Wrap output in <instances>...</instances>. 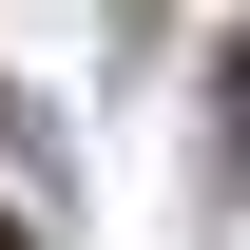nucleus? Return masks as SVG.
<instances>
[{
	"instance_id": "2",
	"label": "nucleus",
	"mask_w": 250,
	"mask_h": 250,
	"mask_svg": "<svg viewBox=\"0 0 250 250\" xmlns=\"http://www.w3.org/2000/svg\"><path fill=\"white\" fill-rule=\"evenodd\" d=\"M0 250H20V231H0Z\"/></svg>"
},
{
	"instance_id": "1",
	"label": "nucleus",
	"mask_w": 250,
	"mask_h": 250,
	"mask_svg": "<svg viewBox=\"0 0 250 250\" xmlns=\"http://www.w3.org/2000/svg\"><path fill=\"white\" fill-rule=\"evenodd\" d=\"M212 173H250V39L212 58Z\"/></svg>"
}]
</instances>
